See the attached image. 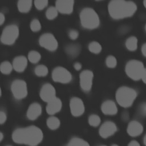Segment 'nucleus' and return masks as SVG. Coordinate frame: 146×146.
I'll use <instances>...</instances> for the list:
<instances>
[{
    "label": "nucleus",
    "mask_w": 146,
    "mask_h": 146,
    "mask_svg": "<svg viewBox=\"0 0 146 146\" xmlns=\"http://www.w3.org/2000/svg\"><path fill=\"white\" fill-rule=\"evenodd\" d=\"M12 139L17 144L37 146L42 142L43 133L39 127L30 125L15 129L12 134Z\"/></svg>",
    "instance_id": "1"
},
{
    "label": "nucleus",
    "mask_w": 146,
    "mask_h": 146,
    "mask_svg": "<svg viewBox=\"0 0 146 146\" xmlns=\"http://www.w3.org/2000/svg\"><path fill=\"white\" fill-rule=\"evenodd\" d=\"M3 138V135L1 132H0V142L2 140Z\"/></svg>",
    "instance_id": "41"
},
{
    "label": "nucleus",
    "mask_w": 146,
    "mask_h": 146,
    "mask_svg": "<svg viewBox=\"0 0 146 146\" xmlns=\"http://www.w3.org/2000/svg\"><path fill=\"white\" fill-rule=\"evenodd\" d=\"M5 21V17L4 14L0 12V25H2L4 23Z\"/></svg>",
    "instance_id": "39"
},
{
    "label": "nucleus",
    "mask_w": 146,
    "mask_h": 146,
    "mask_svg": "<svg viewBox=\"0 0 146 146\" xmlns=\"http://www.w3.org/2000/svg\"><path fill=\"white\" fill-rule=\"evenodd\" d=\"M94 74L92 71L85 70L82 71L79 75L80 86L82 90L86 92H89L92 86Z\"/></svg>",
    "instance_id": "10"
},
{
    "label": "nucleus",
    "mask_w": 146,
    "mask_h": 146,
    "mask_svg": "<svg viewBox=\"0 0 146 146\" xmlns=\"http://www.w3.org/2000/svg\"><path fill=\"white\" fill-rule=\"evenodd\" d=\"M141 52L143 54V55L145 56L146 55V44L145 43H144L143 45H142V47H141Z\"/></svg>",
    "instance_id": "40"
},
{
    "label": "nucleus",
    "mask_w": 146,
    "mask_h": 146,
    "mask_svg": "<svg viewBox=\"0 0 146 146\" xmlns=\"http://www.w3.org/2000/svg\"><path fill=\"white\" fill-rule=\"evenodd\" d=\"M81 25L86 29L92 30L100 25V18L98 13L91 7H85L80 13Z\"/></svg>",
    "instance_id": "4"
},
{
    "label": "nucleus",
    "mask_w": 146,
    "mask_h": 146,
    "mask_svg": "<svg viewBox=\"0 0 146 146\" xmlns=\"http://www.w3.org/2000/svg\"><path fill=\"white\" fill-rule=\"evenodd\" d=\"M7 119L6 113L3 111H0V124H3Z\"/></svg>",
    "instance_id": "35"
},
{
    "label": "nucleus",
    "mask_w": 146,
    "mask_h": 146,
    "mask_svg": "<svg viewBox=\"0 0 146 146\" xmlns=\"http://www.w3.org/2000/svg\"><path fill=\"white\" fill-rule=\"evenodd\" d=\"M136 91L129 87L121 86L116 92V100L117 103L124 108L131 107L137 98Z\"/></svg>",
    "instance_id": "5"
},
{
    "label": "nucleus",
    "mask_w": 146,
    "mask_h": 146,
    "mask_svg": "<svg viewBox=\"0 0 146 146\" xmlns=\"http://www.w3.org/2000/svg\"><path fill=\"white\" fill-rule=\"evenodd\" d=\"M41 58L40 54L35 50L30 51L28 54V59L32 63H38Z\"/></svg>",
    "instance_id": "27"
},
{
    "label": "nucleus",
    "mask_w": 146,
    "mask_h": 146,
    "mask_svg": "<svg viewBox=\"0 0 146 146\" xmlns=\"http://www.w3.org/2000/svg\"><path fill=\"white\" fill-rule=\"evenodd\" d=\"M27 66V59L23 55L16 56L13 61L12 66L15 71L21 72L25 71Z\"/></svg>",
    "instance_id": "18"
},
{
    "label": "nucleus",
    "mask_w": 146,
    "mask_h": 146,
    "mask_svg": "<svg viewBox=\"0 0 146 146\" xmlns=\"http://www.w3.org/2000/svg\"><path fill=\"white\" fill-rule=\"evenodd\" d=\"M39 43L41 47L50 51H55L58 46V42L56 38L50 33L42 34L39 38Z\"/></svg>",
    "instance_id": "9"
},
{
    "label": "nucleus",
    "mask_w": 146,
    "mask_h": 146,
    "mask_svg": "<svg viewBox=\"0 0 146 146\" xmlns=\"http://www.w3.org/2000/svg\"><path fill=\"white\" fill-rule=\"evenodd\" d=\"M66 146H90L89 143L85 140L75 137L71 138Z\"/></svg>",
    "instance_id": "24"
},
{
    "label": "nucleus",
    "mask_w": 146,
    "mask_h": 146,
    "mask_svg": "<svg viewBox=\"0 0 146 146\" xmlns=\"http://www.w3.org/2000/svg\"><path fill=\"white\" fill-rule=\"evenodd\" d=\"M68 36L70 39L72 40H75L77 39L79 36V32L78 31L75 29H71L68 31Z\"/></svg>",
    "instance_id": "34"
},
{
    "label": "nucleus",
    "mask_w": 146,
    "mask_h": 146,
    "mask_svg": "<svg viewBox=\"0 0 146 146\" xmlns=\"http://www.w3.org/2000/svg\"><path fill=\"white\" fill-rule=\"evenodd\" d=\"M33 5V1L31 0H20L18 1L17 7L21 13H26L29 12Z\"/></svg>",
    "instance_id": "21"
},
{
    "label": "nucleus",
    "mask_w": 146,
    "mask_h": 146,
    "mask_svg": "<svg viewBox=\"0 0 146 146\" xmlns=\"http://www.w3.org/2000/svg\"><path fill=\"white\" fill-rule=\"evenodd\" d=\"M137 10L136 3L132 1L113 0L109 2L108 11L110 17L118 20L132 16Z\"/></svg>",
    "instance_id": "2"
},
{
    "label": "nucleus",
    "mask_w": 146,
    "mask_h": 146,
    "mask_svg": "<svg viewBox=\"0 0 146 146\" xmlns=\"http://www.w3.org/2000/svg\"><path fill=\"white\" fill-rule=\"evenodd\" d=\"M101 110L105 115H113L117 113V107L113 101L111 100H107L102 104Z\"/></svg>",
    "instance_id": "19"
},
{
    "label": "nucleus",
    "mask_w": 146,
    "mask_h": 146,
    "mask_svg": "<svg viewBox=\"0 0 146 146\" xmlns=\"http://www.w3.org/2000/svg\"><path fill=\"white\" fill-rule=\"evenodd\" d=\"M127 146H140V145L136 140H132L128 143Z\"/></svg>",
    "instance_id": "37"
},
{
    "label": "nucleus",
    "mask_w": 146,
    "mask_h": 146,
    "mask_svg": "<svg viewBox=\"0 0 146 146\" xmlns=\"http://www.w3.org/2000/svg\"><path fill=\"white\" fill-rule=\"evenodd\" d=\"M40 97L46 103L56 98V90L54 86L48 83L44 84L40 90Z\"/></svg>",
    "instance_id": "13"
},
{
    "label": "nucleus",
    "mask_w": 146,
    "mask_h": 146,
    "mask_svg": "<svg viewBox=\"0 0 146 146\" xmlns=\"http://www.w3.org/2000/svg\"><path fill=\"white\" fill-rule=\"evenodd\" d=\"M81 51V46L78 43H70L65 47L66 54L71 58H75L79 55Z\"/></svg>",
    "instance_id": "20"
},
{
    "label": "nucleus",
    "mask_w": 146,
    "mask_h": 146,
    "mask_svg": "<svg viewBox=\"0 0 146 146\" xmlns=\"http://www.w3.org/2000/svg\"><path fill=\"white\" fill-rule=\"evenodd\" d=\"M88 50L94 54H99L102 50V45L96 41H92L88 44Z\"/></svg>",
    "instance_id": "26"
},
{
    "label": "nucleus",
    "mask_w": 146,
    "mask_h": 146,
    "mask_svg": "<svg viewBox=\"0 0 146 146\" xmlns=\"http://www.w3.org/2000/svg\"><path fill=\"white\" fill-rule=\"evenodd\" d=\"M19 28L15 24L9 25L2 30L1 35V42L6 45H11L15 43L18 38Z\"/></svg>",
    "instance_id": "6"
},
{
    "label": "nucleus",
    "mask_w": 146,
    "mask_h": 146,
    "mask_svg": "<svg viewBox=\"0 0 146 146\" xmlns=\"http://www.w3.org/2000/svg\"><path fill=\"white\" fill-rule=\"evenodd\" d=\"M99 146H107L106 145H99Z\"/></svg>",
    "instance_id": "44"
},
{
    "label": "nucleus",
    "mask_w": 146,
    "mask_h": 146,
    "mask_svg": "<svg viewBox=\"0 0 146 146\" xmlns=\"http://www.w3.org/2000/svg\"><path fill=\"white\" fill-rule=\"evenodd\" d=\"M52 78L55 82L65 84L70 83L72 80V76L67 69L63 67L59 66L52 70Z\"/></svg>",
    "instance_id": "8"
},
{
    "label": "nucleus",
    "mask_w": 146,
    "mask_h": 146,
    "mask_svg": "<svg viewBox=\"0 0 146 146\" xmlns=\"http://www.w3.org/2000/svg\"><path fill=\"white\" fill-rule=\"evenodd\" d=\"M101 123V119L96 114H92L88 117V123L92 127H98Z\"/></svg>",
    "instance_id": "30"
},
{
    "label": "nucleus",
    "mask_w": 146,
    "mask_h": 146,
    "mask_svg": "<svg viewBox=\"0 0 146 146\" xmlns=\"http://www.w3.org/2000/svg\"><path fill=\"white\" fill-rule=\"evenodd\" d=\"M143 126L138 121L132 120L127 126V133L132 137H136L140 135L143 132Z\"/></svg>",
    "instance_id": "15"
},
{
    "label": "nucleus",
    "mask_w": 146,
    "mask_h": 146,
    "mask_svg": "<svg viewBox=\"0 0 146 146\" xmlns=\"http://www.w3.org/2000/svg\"><path fill=\"white\" fill-rule=\"evenodd\" d=\"M127 75L134 80L141 79L144 83H145L146 70L143 62L136 59L129 60L125 67Z\"/></svg>",
    "instance_id": "3"
},
{
    "label": "nucleus",
    "mask_w": 146,
    "mask_h": 146,
    "mask_svg": "<svg viewBox=\"0 0 146 146\" xmlns=\"http://www.w3.org/2000/svg\"><path fill=\"white\" fill-rule=\"evenodd\" d=\"M34 72L36 75L38 76H44L48 74V70L45 65L39 64L35 68Z\"/></svg>",
    "instance_id": "28"
},
{
    "label": "nucleus",
    "mask_w": 146,
    "mask_h": 146,
    "mask_svg": "<svg viewBox=\"0 0 146 146\" xmlns=\"http://www.w3.org/2000/svg\"><path fill=\"white\" fill-rule=\"evenodd\" d=\"M117 131V127L114 122L107 121L101 125L99 129V133L102 137L106 139L114 135Z\"/></svg>",
    "instance_id": "12"
},
{
    "label": "nucleus",
    "mask_w": 146,
    "mask_h": 146,
    "mask_svg": "<svg viewBox=\"0 0 146 146\" xmlns=\"http://www.w3.org/2000/svg\"><path fill=\"white\" fill-rule=\"evenodd\" d=\"M7 146H11V145H7Z\"/></svg>",
    "instance_id": "45"
},
{
    "label": "nucleus",
    "mask_w": 146,
    "mask_h": 146,
    "mask_svg": "<svg viewBox=\"0 0 146 146\" xmlns=\"http://www.w3.org/2000/svg\"><path fill=\"white\" fill-rule=\"evenodd\" d=\"M106 66L109 68H115L117 65V60L113 55H108L106 59Z\"/></svg>",
    "instance_id": "31"
},
{
    "label": "nucleus",
    "mask_w": 146,
    "mask_h": 146,
    "mask_svg": "<svg viewBox=\"0 0 146 146\" xmlns=\"http://www.w3.org/2000/svg\"><path fill=\"white\" fill-rule=\"evenodd\" d=\"M82 66L81 63H79V62H76V63H75L74 64V68H75L76 70H77V71L80 70L82 68Z\"/></svg>",
    "instance_id": "38"
},
{
    "label": "nucleus",
    "mask_w": 146,
    "mask_h": 146,
    "mask_svg": "<svg viewBox=\"0 0 146 146\" xmlns=\"http://www.w3.org/2000/svg\"><path fill=\"white\" fill-rule=\"evenodd\" d=\"M1 95H2V91H1V88L0 87V96H1Z\"/></svg>",
    "instance_id": "43"
},
{
    "label": "nucleus",
    "mask_w": 146,
    "mask_h": 146,
    "mask_svg": "<svg viewBox=\"0 0 146 146\" xmlns=\"http://www.w3.org/2000/svg\"><path fill=\"white\" fill-rule=\"evenodd\" d=\"M48 3V1L47 0H36L34 2L35 7L39 10L44 9L47 6Z\"/></svg>",
    "instance_id": "33"
},
{
    "label": "nucleus",
    "mask_w": 146,
    "mask_h": 146,
    "mask_svg": "<svg viewBox=\"0 0 146 146\" xmlns=\"http://www.w3.org/2000/svg\"><path fill=\"white\" fill-rule=\"evenodd\" d=\"M111 146H119L117 144H112V145H111Z\"/></svg>",
    "instance_id": "42"
},
{
    "label": "nucleus",
    "mask_w": 146,
    "mask_h": 146,
    "mask_svg": "<svg viewBox=\"0 0 146 146\" xmlns=\"http://www.w3.org/2000/svg\"><path fill=\"white\" fill-rule=\"evenodd\" d=\"M46 124L48 128L52 130H55L59 127L60 121L57 117L52 115L47 119Z\"/></svg>",
    "instance_id": "23"
},
{
    "label": "nucleus",
    "mask_w": 146,
    "mask_h": 146,
    "mask_svg": "<svg viewBox=\"0 0 146 146\" xmlns=\"http://www.w3.org/2000/svg\"><path fill=\"white\" fill-rule=\"evenodd\" d=\"M30 29L33 31L34 32H36V31H39L41 28V24L40 21L37 19H34L31 21V23H30Z\"/></svg>",
    "instance_id": "32"
},
{
    "label": "nucleus",
    "mask_w": 146,
    "mask_h": 146,
    "mask_svg": "<svg viewBox=\"0 0 146 146\" xmlns=\"http://www.w3.org/2000/svg\"><path fill=\"white\" fill-rule=\"evenodd\" d=\"M140 112L141 113V115L145 116V112H146V106H145V104H142L141 107H140Z\"/></svg>",
    "instance_id": "36"
},
{
    "label": "nucleus",
    "mask_w": 146,
    "mask_h": 146,
    "mask_svg": "<svg viewBox=\"0 0 146 146\" xmlns=\"http://www.w3.org/2000/svg\"><path fill=\"white\" fill-rule=\"evenodd\" d=\"M12 64L9 61H3L0 64V71L3 74H9L13 70Z\"/></svg>",
    "instance_id": "25"
},
{
    "label": "nucleus",
    "mask_w": 146,
    "mask_h": 146,
    "mask_svg": "<svg viewBox=\"0 0 146 146\" xmlns=\"http://www.w3.org/2000/svg\"><path fill=\"white\" fill-rule=\"evenodd\" d=\"M70 109L71 114L75 117L82 115L85 111L83 100L78 97H72L70 101Z\"/></svg>",
    "instance_id": "11"
},
{
    "label": "nucleus",
    "mask_w": 146,
    "mask_h": 146,
    "mask_svg": "<svg viewBox=\"0 0 146 146\" xmlns=\"http://www.w3.org/2000/svg\"><path fill=\"white\" fill-rule=\"evenodd\" d=\"M58 14V11L55 6L49 7L46 11V16L48 19H55Z\"/></svg>",
    "instance_id": "29"
},
{
    "label": "nucleus",
    "mask_w": 146,
    "mask_h": 146,
    "mask_svg": "<svg viewBox=\"0 0 146 146\" xmlns=\"http://www.w3.org/2000/svg\"><path fill=\"white\" fill-rule=\"evenodd\" d=\"M126 48L131 51H135L137 48L138 40L137 38L135 36H131L128 38L125 41Z\"/></svg>",
    "instance_id": "22"
},
{
    "label": "nucleus",
    "mask_w": 146,
    "mask_h": 146,
    "mask_svg": "<svg viewBox=\"0 0 146 146\" xmlns=\"http://www.w3.org/2000/svg\"><path fill=\"white\" fill-rule=\"evenodd\" d=\"M11 91L13 96L17 100H21L26 97L28 91L27 84L22 79H15L11 84Z\"/></svg>",
    "instance_id": "7"
},
{
    "label": "nucleus",
    "mask_w": 146,
    "mask_h": 146,
    "mask_svg": "<svg viewBox=\"0 0 146 146\" xmlns=\"http://www.w3.org/2000/svg\"><path fill=\"white\" fill-rule=\"evenodd\" d=\"M47 103V104L46 108V112L50 115H54L58 113L61 110L62 107V101L58 97L55 98Z\"/></svg>",
    "instance_id": "17"
},
{
    "label": "nucleus",
    "mask_w": 146,
    "mask_h": 146,
    "mask_svg": "<svg viewBox=\"0 0 146 146\" xmlns=\"http://www.w3.org/2000/svg\"><path fill=\"white\" fill-rule=\"evenodd\" d=\"M74 1L72 0H58L55 2V7L58 13L70 14L74 10Z\"/></svg>",
    "instance_id": "14"
},
{
    "label": "nucleus",
    "mask_w": 146,
    "mask_h": 146,
    "mask_svg": "<svg viewBox=\"0 0 146 146\" xmlns=\"http://www.w3.org/2000/svg\"><path fill=\"white\" fill-rule=\"evenodd\" d=\"M42 108L40 104L35 102L31 104L27 111V117L30 120H36L42 114Z\"/></svg>",
    "instance_id": "16"
}]
</instances>
